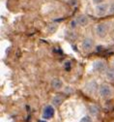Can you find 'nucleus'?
<instances>
[{
	"label": "nucleus",
	"instance_id": "14",
	"mask_svg": "<svg viewBox=\"0 0 114 122\" xmlns=\"http://www.w3.org/2000/svg\"><path fill=\"white\" fill-rule=\"evenodd\" d=\"M104 0H92L93 4H95V5H99V4H102V3H104Z\"/></svg>",
	"mask_w": 114,
	"mask_h": 122
},
{
	"label": "nucleus",
	"instance_id": "2",
	"mask_svg": "<svg viewBox=\"0 0 114 122\" xmlns=\"http://www.w3.org/2000/svg\"><path fill=\"white\" fill-rule=\"evenodd\" d=\"M99 87L100 86L98 85L96 81L91 80V81H87L85 83L83 90H84L85 94H87L89 96H94L97 92H99Z\"/></svg>",
	"mask_w": 114,
	"mask_h": 122
},
{
	"label": "nucleus",
	"instance_id": "13",
	"mask_svg": "<svg viewBox=\"0 0 114 122\" xmlns=\"http://www.w3.org/2000/svg\"><path fill=\"white\" fill-rule=\"evenodd\" d=\"M109 14L114 15V2L109 5Z\"/></svg>",
	"mask_w": 114,
	"mask_h": 122
},
{
	"label": "nucleus",
	"instance_id": "15",
	"mask_svg": "<svg viewBox=\"0 0 114 122\" xmlns=\"http://www.w3.org/2000/svg\"><path fill=\"white\" fill-rule=\"evenodd\" d=\"M39 122H47V121H45V120H40Z\"/></svg>",
	"mask_w": 114,
	"mask_h": 122
},
{
	"label": "nucleus",
	"instance_id": "12",
	"mask_svg": "<svg viewBox=\"0 0 114 122\" xmlns=\"http://www.w3.org/2000/svg\"><path fill=\"white\" fill-rule=\"evenodd\" d=\"M79 122H93V119H92L91 116H89V115H85V116H83L82 118L80 119Z\"/></svg>",
	"mask_w": 114,
	"mask_h": 122
},
{
	"label": "nucleus",
	"instance_id": "4",
	"mask_svg": "<svg viewBox=\"0 0 114 122\" xmlns=\"http://www.w3.org/2000/svg\"><path fill=\"white\" fill-rule=\"evenodd\" d=\"M92 69L95 73H105L107 70V64L104 59H97L92 64Z\"/></svg>",
	"mask_w": 114,
	"mask_h": 122
},
{
	"label": "nucleus",
	"instance_id": "5",
	"mask_svg": "<svg viewBox=\"0 0 114 122\" xmlns=\"http://www.w3.org/2000/svg\"><path fill=\"white\" fill-rule=\"evenodd\" d=\"M95 14L97 17H105L107 14H109V5L106 3H102L99 5H96Z\"/></svg>",
	"mask_w": 114,
	"mask_h": 122
},
{
	"label": "nucleus",
	"instance_id": "10",
	"mask_svg": "<svg viewBox=\"0 0 114 122\" xmlns=\"http://www.w3.org/2000/svg\"><path fill=\"white\" fill-rule=\"evenodd\" d=\"M105 79L109 82H114V67L112 68H107V70L104 73Z\"/></svg>",
	"mask_w": 114,
	"mask_h": 122
},
{
	"label": "nucleus",
	"instance_id": "9",
	"mask_svg": "<svg viewBox=\"0 0 114 122\" xmlns=\"http://www.w3.org/2000/svg\"><path fill=\"white\" fill-rule=\"evenodd\" d=\"M76 21V24L77 25H80V26H86L88 25L89 23V19L87 16H85V15H80V16H78L75 20Z\"/></svg>",
	"mask_w": 114,
	"mask_h": 122
},
{
	"label": "nucleus",
	"instance_id": "3",
	"mask_svg": "<svg viewBox=\"0 0 114 122\" xmlns=\"http://www.w3.org/2000/svg\"><path fill=\"white\" fill-rule=\"evenodd\" d=\"M95 33H96V35L98 37L101 38V39L105 38L107 36V33H108V25L105 22L98 23L95 26Z\"/></svg>",
	"mask_w": 114,
	"mask_h": 122
},
{
	"label": "nucleus",
	"instance_id": "6",
	"mask_svg": "<svg viewBox=\"0 0 114 122\" xmlns=\"http://www.w3.org/2000/svg\"><path fill=\"white\" fill-rule=\"evenodd\" d=\"M81 49H82L83 51H85V52L92 51L94 49V41L89 37L84 38L82 40V42H81Z\"/></svg>",
	"mask_w": 114,
	"mask_h": 122
},
{
	"label": "nucleus",
	"instance_id": "1",
	"mask_svg": "<svg viewBox=\"0 0 114 122\" xmlns=\"http://www.w3.org/2000/svg\"><path fill=\"white\" fill-rule=\"evenodd\" d=\"M99 96L102 98V99H104V100H107V99H110L112 96H113V93H114V90L112 88V86H110L109 84H106V83H103L100 85L99 87Z\"/></svg>",
	"mask_w": 114,
	"mask_h": 122
},
{
	"label": "nucleus",
	"instance_id": "7",
	"mask_svg": "<svg viewBox=\"0 0 114 122\" xmlns=\"http://www.w3.org/2000/svg\"><path fill=\"white\" fill-rule=\"evenodd\" d=\"M55 113V109H54V106H51V105H47L44 108V111H43V117L45 119H50L53 117Z\"/></svg>",
	"mask_w": 114,
	"mask_h": 122
},
{
	"label": "nucleus",
	"instance_id": "8",
	"mask_svg": "<svg viewBox=\"0 0 114 122\" xmlns=\"http://www.w3.org/2000/svg\"><path fill=\"white\" fill-rule=\"evenodd\" d=\"M50 85H51V87H52L54 90L58 91V90H61V89L63 88V86H64V82H63L60 79L55 78V79H53V80L51 81Z\"/></svg>",
	"mask_w": 114,
	"mask_h": 122
},
{
	"label": "nucleus",
	"instance_id": "11",
	"mask_svg": "<svg viewBox=\"0 0 114 122\" xmlns=\"http://www.w3.org/2000/svg\"><path fill=\"white\" fill-rule=\"evenodd\" d=\"M63 101H64L63 96H61V95H56V96H54V97L52 98V105H53L54 107H59V106L63 103Z\"/></svg>",
	"mask_w": 114,
	"mask_h": 122
},
{
	"label": "nucleus",
	"instance_id": "16",
	"mask_svg": "<svg viewBox=\"0 0 114 122\" xmlns=\"http://www.w3.org/2000/svg\"><path fill=\"white\" fill-rule=\"evenodd\" d=\"M112 63H113V66H114V58H113V60H112Z\"/></svg>",
	"mask_w": 114,
	"mask_h": 122
}]
</instances>
